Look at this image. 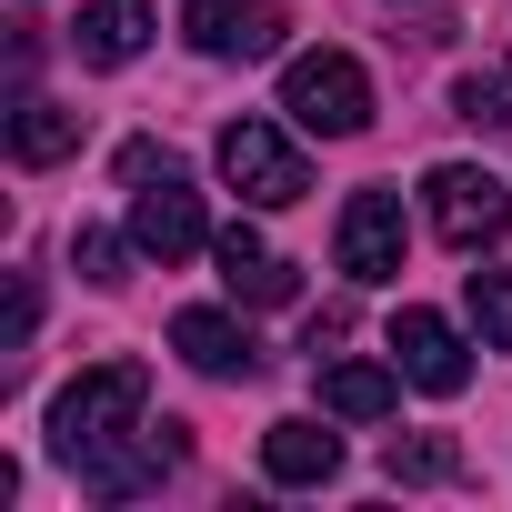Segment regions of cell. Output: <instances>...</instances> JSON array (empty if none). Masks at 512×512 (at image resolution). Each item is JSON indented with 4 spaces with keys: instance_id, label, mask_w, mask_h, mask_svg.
<instances>
[{
    "instance_id": "cell-1",
    "label": "cell",
    "mask_w": 512,
    "mask_h": 512,
    "mask_svg": "<svg viewBox=\"0 0 512 512\" xmlns=\"http://www.w3.org/2000/svg\"><path fill=\"white\" fill-rule=\"evenodd\" d=\"M141 402H151V372H141V362H91V372L51 402V452L81 472L91 452H111L121 432H141Z\"/></svg>"
},
{
    "instance_id": "cell-2",
    "label": "cell",
    "mask_w": 512,
    "mask_h": 512,
    "mask_svg": "<svg viewBox=\"0 0 512 512\" xmlns=\"http://www.w3.org/2000/svg\"><path fill=\"white\" fill-rule=\"evenodd\" d=\"M282 111L322 141H352V131H372V81H362L352 51H302L282 71Z\"/></svg>"
},
{
    "instance_id": "cell-3",
    "label": "cell",
    "mask_w": 512,
    "mask_h": 512,
    "mask_svg": "<svg viewBox=\"0 0 512 512\" xmlns=\"http://www.w3.org/2000/svg\"><path fill=\"white\" fill-rule=\"evenodd\" d=\"M422 211H432V231H442L452 251H482V241L512 231V191H502L492 171H472V161H442V171L422 181Z\"/></svg>"
},
{
    "instance_id": "cell-4",
    "label": "cell",
    "mask_w": 512,
    "mask_h": 512,
    "mask_svg": "<svg viewBox=\"0 0 512 512\" xmlns=\"http://www.w3.org/2000/svg\"><path fill=\"white\" fill-rule=\"evenodd\" d=\"M221 181H231L241 201H262V211H282V201H302V191H312L302 151H292L272 121H231V131H221Z\"/></svg>"
},
{
    "instance_id": "cell-5",
    "label": "cell",
    "mask_w": 512,
    "mask_h": 512,
    "mask_svg": "<svg viewBox=\"0 0 512 512\" xmlns=\"http://www.w3.org/2000/svg\"><path fill=\"white\" fill-rule=\"evenodd\" d=\"M181 41L201 61H272L282 51V0H191Z\"/></svg>"
},
{
    "instance_id": "cell-6",
    "label": "cell",
    "mask_w": 512,
    "mask_h": 512,
    "mask_svg": "<svg viewBox=\"0 0 512 512\" xmlns=\"http://www.w3.org/2000/svg\"><path fill=\"white\" fill-rule=\"evenodd\" d=\"M131 241L151 262H191L201 251V191L181 181V161H161L151 181H131Z\"/></svg>"
},
{
    "instance_id": "cell-7",
    "label": "cell",
    "mask_w": 512,
    "mask_h": 512,
    "mask_svg": "<svg viewBox=\"0 0 512 512\" xmlns=\"http://www.w3.org/2000/svg\"><path fill=\"white\" fill-rule=\"evenodd\" d=\"M392 362H402L412 392H432V402H452V392L472 382V352H462V332H452L442 312H392Z\"/></svg>"
},
{
    "instance_id": "cell-8",
    "label": "cell",
    "mask_w": 512,
    "mask_h": 512,
    "mask_svg": "<svg viewBox=\"0 0 512 512\" xmlns=\"http://www.w3.org/2000/svg\"><path fill=\"white\" fill-rule=\"evenodd\" d=\"M342 272L352 282H392L402 272V191H352L342 201Z\"/></svg>"
},
{
    "instance_id": "cell-9",
    "label": "cell",
    "mask_w": 512,
    "mask_h": 512,
    "mask_svg": "<svg viewBox=\"0 0 512 512\" xmlns=\"http://www.w3.org/2000/svg\"><path fill=\"white\" fill-rule=\"evenodd\" d=\"M211 262H221V282H231V302H262V312H282L292 292H302V272L282 262V251L251 231V221H231L221 241H211Z\"/></svg>"
},
{
    "instance_id": "cell-10",
    "label": "cell",
    "mask_w": 512,
    "mask_h": 512,
    "mask_svg": "<svg viewBox=\"0 0 512 512\" xmlns=\"http://www.w3.org/2000/svg\"><path fill=\"white\" fill-rule=\"evenodd\" d=\"M171 352H181L191 372H211V382H251V372H262V342H251L231 312H201V302L171 322Z\"/></svg>"
},
{
    "instance_id": "cell-11",
    "label": "cell",
    "mask_w": 512,
    "mask_h": 512,
    "mask_svg": "<svg viewBox=\"0 0 512 512\" xmlns=\"http://www.w3.org/2000/svg\"><path fill=\"white\" fill-rule=\"evenodd\" d=\"M71 51H81L91 71H121V61H141V51H151V0H81V31H71Z\"/></svg>"
},
{
    "instance_id": "cell-12",
    "label": "cell",
    "mask_w": 512,
    "mask_h": 512,
    "mask_svg": "<svg viewBox=\"0 0 512 512\" xmlns=\"http://www.w3.org/2000/svg\"><path fill=\"white\" fill-rule=\"evenodd\" d=\"M262 472H272V482H292V492H312V482H332V472H342V432H322V422H302V412H292V422H272V432H262Z\"/></svg>"
},
{
    "instance_id": "cell-13",
    "label": "cell",
    "mask_w": 512,
    "mask_h": 512,
    "mask_svg": "<svg viewBox=\"0 0 512 512\" xmlns=\"http://www.w3.org/2000/svg\"><path fill=\"white\" fill-rule=\"evenodd\" d=\"M161 432H171V422H161ZM161 432H141V442L121 432L111 452H91V462H81V482H91L101 502H131V492H151V482L171 472V442H161Z\"/></svg>"
},
{
    "instance_id": "cell-14",
    "label": "cell",
    "mask_w": 512,
    "mask_h": 512,
    "mask_svg": "<svg viewBox=\"0 0 512 512\" xmlns=\"http://www.w3.org/2000/svg\"><path fill=\"white\" fill-rule=\"evenodd\" d=\"M402 382H412V372H382V362H332V372H322V412H342V422H382V412L402 402Z\"/></svg>"
},
{
    "instance_id": "cell-15",
    "label": "cell",
    "mask_w": 512,
    "mask_h": 512,
    "mask_svg": "<svg viewBox=\"0 0 512 512\" xmlns=\"http://www.w3.org/2000/svg\"><path fill=\"white\" fill-rule=\"evenodd\" d=\"M11 151H21V161H61V151H81V111H61V101H21Z\"/></svg>"
},
{
    "instance_id": "cell-16",
    "label": "cell",
    "mask_w": 512,
    "mask_h": 512,
    "mask_svg": "<svg viewBox=\"0 0 512 512\" xmlns=\"http://www.w3.org/2000/svg\"><path fill=\"white\" fill-rule=\"evenodd\" d=\"M382 472L392 482H462V442H442V432H392V452H382Z\"/></svg>"
},
{
    "instance_id": "cell-17",
    "label": "cell",
    "mask_w": 512,
    "mask_h": 512,
    "mask_svg": "<svg viewBox=\"0 0 512 512\" xmlns=\"http://www.w3.org/2000/svg\"><path fill=\"white\" fill-rule=\"evenodd\" d=\"M472 332L492 342V352H512V272H472Z\"/></svg>"
},
{
    "instance_id": "cell-18",
    "label": "cell",
    "mask_w": 512,
    "mask_h": 512,
    "mask_svg": "<svg viewBox=\"0 0 512 512\" xmlns=\"http://www.w3.org/2000/svg\"><path fill=\"white\" fill-rule=\"evenodd\" d=\"M452 111L462 121H512V71H462L452 81Z\"/></svg>"
},
{
    "instance_id": "cell-19",
    "label": "cell",
    "mask_w": 512,
    "mask_h": 512,
    "mask_svg": "<svg viewBox=\"0 0 512 512\" xmlns=\"http://www.w3.org/2000/svg\"><path fill=\"white\" fill-rule=\"evenodd\" d=\"M71 262H81L91 282H121V241H111V231H81V241H71Z\"/></svg>"
},
{
    "instance_id": "cell-20",
    "label": "cell",
    "mask_w": 512,
    "mask_h": 512,
    "mask_svg": "<svg viewBox=\"0 0 512 512\" xmlns=\"http://www.w3.org/2000/svg\"><path fill=\"white\" fill-rule=\"evenodd\" d=\"M31 322H41V292H31V282H11V352L31 342Z\"/></svg>"
}]
</instances>
